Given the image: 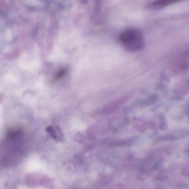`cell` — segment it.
Masks as SVG:
<instances>
[{"mask_svg":"<svg viewBox=\"0 0 189 189\" xmlns=\"http://www.w3.org/2000/svg\"><path fill=\"white\" fill-rule=\"evenodd\" d=\"M119 41L126 50L129 51H140L144 45L142 33L135 28H129L122 32L119 36Z\"/></svg>","mask_w":189,"mask_h":189,"instance_id":"1","label":"cell"},{"mask_svg":"<svg viewBox=\"0 0 189 189\" xmlns=\"http://www.w3.org/2000/svg\"><path fill=\"white\" fill-rule=\"evenodd\" d=\"M181 1L184 0H158L151 4V7L156 9L162 8Z\"/></svg>","mask_w":189,"mask_h":189,"instance_id":"2","label":"cell"},{"mask_svg":"<svg viewBox=\"0 0 189 189\" xmlns=\"http://www.w3.org/2000/svg\"><path fill=\"white\" fill-rule=\"evenodd\" d=\"M66 73H67V70L65 68H62L61 69L59 70L56 74L55 79L57 80H59V79L62 78L63 76H64L66 74Z\"/></svg>","mask_w":189,"mask_h":189,"instance_id":"3","label":"cell"}]
</instances>
